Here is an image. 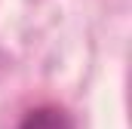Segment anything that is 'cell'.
I'll list each match as a JSON object with an SVG mask.
<instances>
[{
  "mask_svg": "<svg viewBox=\"0 0 132 129\" xmlns=\"http://www.w3.org/2000/svg\"><path fill=\"white\" fill-rule=\"evenodd\" d=\"M19 129H74V123L62 108H34Z\"/></svg>",
  "mask_w": 132,
  "mask_h": 129,
  "instance_id": "cell-1",
  "label": "cell"
}]
</instances>
